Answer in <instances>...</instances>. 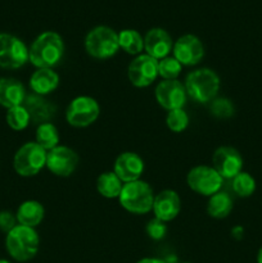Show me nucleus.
<instances>
[{"label":"nucleus","mask_w":262,"mask_h":263,"mask_svg":"<svg viewBox=\"0 0 262 263\" xmlns=\"http://www.w3.org/2000/svg\"><path fill=\"white\" fill-rule=\"evenodd\" d=\"M80 157L72 148L58 145L46 154V168L58 177H68L77 170Z\"/></svg>","instance_id":"obj_11"},{"label":"nucleus","mask_w":262,"mask_h":263,"mask_svg":"<svg viewBox=\"0 0 262 263\" xmlns=\"http://www.w3.org/2000/svg\"><path fill=\"white\" fill-rule=\"evenodd\" d=\"M5 248L14 261L27 262L38 254L40 248V236L35 229L17 225L7 234Z\"/></svg>","instance_id":"obj_3"},{"label":"nucleus","mask_w":262,"mask_h":263,"mask_svg":"<svg viewBox=\"0 0 262 263\" xmlns=\"http://www.w3.org/2000/svg\"><path fill=\"white\" fill-rule=\"evenodd\" d=\"M233 190L240 198L251 197L256 192V180L251 174L241 171L233 179Z\"/></svg>","instance_id":"obj_27"},{"label":"nucleus","mask_w":262,"mask_h":263,"mask_svg":"<svg viewBox=\"0 0 262 263\" xmlns=\"http://www.w3.org/2000/svg\"><path fill=\"white\" fill-rule=\"evenodd\" d=\"M85 50L91 58L105 61L120 50L118 33L108 26H97L85 37Z\"/></svg>","instance_id":"obj_5"},{"label":"nucleus","mask_w":262,"mask_h":263,"mask_svg":"<svg viewBox=\"0 0 262 263\" xmlns=\"http://www.w3.org/2000/svg\"><path fill=\"white\" fill-rule=\"evenodd\" d=\"M154 197L153 187L140 179L123 184L118 202L131 215H146L153 208Z\"/></svg>","instance_id":"obj_4"},{"label":"nucleus","mask_w":262,"mask_h":263,"mask_svg":"<svg viewBox=\"0 0 262 263\" xmlns=\"http://www.w3.org/2000/svg\"><path fill=\"white\" fill-rule=\"evenodd\" d=\"M182 71V66L172 55L158 61V76L163 80H177Z\"/></svg>","instance_id":"obj_29"},{"label":"nucleus","mask_w":262,"mask_h":263,"mask_svg":"<svg viewBox=\"0 0 262 263\" xmlns=\"http://www.w3.org/2000/svg\"><path fill=\"white\" fill-rule=\"evenodd\" d=\"M26 89L22 82L13 77L0 79V105L7 109L22 105L25 102Z\"/></svg>","instance_id":"obj_19"},{"label":"nucleus","mask_w":262,"mask_h":263,"mask_svg":"<svg viewBox=\"0 0 262 263\" xmlns=\"http://www.w3.org/2000/svg\"><path fill=\"white\" fill-rule=\"evenodd\" d=\"M8 126L14 131H22L30 125L31 118L28 115L27 109L23 105L13 107L10 109H7V116H5Z\"/></svg>","instance_id":"obj_26"},{"label":"nucleus","mask_w":262,"mask_h":263,"mask_svg":"<svg viewBox=\"0 0 262 263\" xmlns=\"http://www.w3.org/2000/svg\"><path fill=\"white\" fill-rule=\"evenodd\" d=\"M127 77L139 89L151 86L158 77V61L148 54H139L128 64Z\"/></svg>","instance_id":"obj_10"},{"label":"nucleus","mask_w":262,"mask_h":263,"mask_svg":"<svg viewBox=\"0 0 262 263\" xmlns=\"http://www.w3.org/2000/svg\"><path fill=\"white\" fill-rule=\"evenodd\" d=\"M46 154L48 152L36 141L23 144L13 157V168L15 174L22 177L36 176L46 167Z\"/></svg>","instance_id":"obj_6"},{"label":"nucleus","mask_w":262,"mask_h":263,"mask_svg":"<svg viewBox=\"0 0 262 263\" xmlns=\"http://www.w3.org/2000/svg\"><path fill=\"white\" fill-rule=\"evenodd\" d=\"M154 97L157 103L167 112L182 108L188 99L184 84L179 80H163L159 82L154 90Z\"/></svg>","instance_id":"obj_14"},{"label":"nucleus","mask_w":262,"mask_h":263,"mask_svg":"<svg viewBox=\"0 0 262 263\" xmlns=\"http://www.w3.org/2000/svg\"><path fill=\"white\" fill-rule=\"evenodd\" d=\"M243 157L233 146L223 145L213 152L212 167L223 180H233L243 171Z\"/></svg>","instance_id":"obj_13"},{"label":"nucleus","mask_w":262,"mask_h":263,"mask_svg":"<svg viewBox=\"0 0 262 263\" xmlns=\"http://www.w3.org/2000/svg\"><path fill=\"white\" fill-rule=\"evenodd\" d=\"M0 263H10V262L7 261V259H0Z\"/></svg>","instance_id":"obj_36"},{"label":"nucleus","mask_w":262,"mask_h":263,"mask_svg":"<svg viewBox=\"0 0 262 263\" xmlns=\"http://www.w3.org/2000/svg\"><path fill=\"white\" fill-rule=\"evenodd\" d=\"M152 211L154 217L162 222H170L179 216L181 211V199L175 190H162L154 197Z\"/></svg>","instance_id":"obj_16"},{"label":"nucleus","mask_w":262,"mask_h":263,"mask_svg":"<svg viewBox=\"0 0 262 263\" xmlns=\"http://www.w3.org/2000/svg\"><path fill=\"white\" fill-rule=\"evenodd\" d=\"M59 140H61L59 131L54 123L45 122L38 125L35 134V141L41 148L45 149L46 152L51 151V149L59 145Z\"/></svg>","instance_id":"obj_25"},{"label":"nucleus","mask_w":262,"mask_h":263,"mask_svg":"<svg viewBox=\"0 0 262 263\" xmlns=\"http://www.w3.org/2000/svg\"><path fill=\"white\" fill-rule=\"evenodd\" d=\"M174 41L170 33L163 28H152L144 36V50L145 54L153 57L157 61L166 58L172 53Z\"/></svg>","instance_id":"obj_17"},{"label":"nucleus","mask_w":262,"mask_h":263,"mask_svg":"<svg viewBox=\"0 0 262 263\" xmlns=\"http://www.w3.org/2000/svg\"><path fill=\"white\" fill-rule=\"evenodd\" d=\"M100 116V105L97 99L80 95L72 99L66 109V121L69 126L84 128L92 125Z\"/></svg>","instance_id":"obj_7"},{"label":"nucleus","mask_w":262,"mask_h":263,"mask_svg":"<svg viewBox=\"0 0 262 263\" xmlns=\"http://www.w3.org/2000/svg\"><path fill=\"white\" fill-rule=\"evenodd\" d=\"M231 235H233V238L235 239H241L244 235V229L241 228V226H236V228H234L233 230H231Z\"/></svg>","instance_id":"obj_34"},{"label":"nucleus","mask_w":262,"mask_h":263,"mask_svg":"<svg viewBox=\"0 0 262 263\" xmlns=\"http://www.w3.org/2000/svg\"><path fill=\"white\" fill-rule=\"evenodd\" d=\"M64 55V43L54 31L41 32L28 48V62L38 68H53Z\"/></svg>","instance_id":"obj_1"},{"label":"nucleus","mask_w":262,"mask_h":263,"mask_svg":"<svg viewBox=\"0 0 262 263\" xmlns=\"http://www.w3.org/2000/svg\"><path fill=\"white\" fill-rule=\"evenodd\" d=\"M17 225V218H15V216L12 212H9V211H3V212H0V230L3 233L8 234Z\"/></svg>","instance_id":"obj_32"},{"label":"nucleus","mask_w":262,"mask_h":263,"mask_svg":"<svg viewBox=\"0 0 262 263\" xmlns=\"http://www.w3.org/2000/svg\"><path fill=\"white\" fill-rule=\"evenodd\" d=\"M210 110L211 115L215 116L216 118L226 120V118L233 117L235 113V107L228 98H215L210 103Z\"/></svg>","instance_id":"obj_30"},{"label":"nucleus","mask_w":262,"mask_h":263,"mask_svg":"<svg viewBox=\"0 0 262 263\" xmlns=\"http://www.w3.org/2000/svg\"><path fill=\"white\" fill-rule=\"evenodd\" d=\"M145 233L152 240H162L167 234V226L166 222H162L161 220L154 217L153 220L149 221L145 226Z\"/></svg>","instance_id":"obj_31"},{"label":"nucleus","mask_w":262,"mask_h":263,"mask_svg":"<svg viewBox=\"0 0 262 263\" xmlns=\"http://www.w3.org/2000/svg\"><path fill=\"white\" fill-rule=\"evenodd\" d=\"M166 125L170 131L180 134L186 130L189 126V116L182 108L169 110L166 116Z\"/></svg>","instance_id":"obj_28"},{"label":"nucleus","mask_w":262,"mask_h":263,"mask_svg":"<svg viewBox=\"0 0 262 263\" xmlns=\"http://www.w3.org/2000/svg\"><path fill=\"white\" fill-rule=\"evenodd\" d=\"M136 263H169V262L161 258H154V257H145V258L139 259Z\"/></svg>","instance_id":"obj_33"},{"label":"nucleus","mask_w":262,"mask_h":263,"mask_svg":"<svg viewBox=\"0 0 262 263\" xmlns=\"http://www.w3.org/2000/svg\"><path fill=\"white\" fill-rule=\"evenodd\" d=\"M257 263H262V247L259 248L258 253H257Z\"/></svg>","instance_id":"obj_35"},{"label":"nucleus","mask_w":262,"mask_h":263,"mask_svg":"<svg viewBox=\"0 0 262 263\" xmlns=\"http://www.w3.org/2000/svg\"><path fill=\"white\" fill-rule=\"evenodd\" d=\"M59 74L53 68H38L30 77V89L33 94L46 97L59 86Z\"/></svg>","instance_id":"obj_20"},{"label":"nucleus","mask_w":262,"mask_h":263,"mask_svg":"<svg viewBox=\"0 0 262 263\" xmlns=\"http://www.w3.org/2000/svg\"><path fill=\"white\" fill-rule=\"evenodd\" d=\"M145 164L143 158L134 152H123L116 158L113 164V172L120 177L123 184L140 180Z\"/></svg>","instance_id":"obj_15"},{"label":"nucleus","mask_w":262,"mask_h":263,"mask_svg":"<svg viewBox=\"0 0 262 263\" xmlns=\"http://www.w3.org/2000/svg\"><path fill=\"white\" fill-rule=\"evenodd\" d=\"M233 208V198L230 197V194L222 192V190L211 195L207 203V213L216 220H222V218L228 217Z\"/></svg>","instance_id":"obj_22"},{"label":"nucleus","mask_w":262,"mask_h":263,"mask_svg":"<svg viewBox=\"0 0 262 263\" xmlns=\"http://www.w3.org/2000/svg\"><path fill=\"white\" fill-rule=\"evenodd\" d=\"M22 105L27 109L31 118V122L38 123V125H41V123L45 122H51V120H53L57 112V108L54 105V103L46 99L45 97H41V95L36 94L27 95Z\"/></svg>","instance_id":"obj_18"},{"label":"nucleus","mask_w":262,"mask_h":263,"mask_svg":"<svg viewBox=\"0 0 262 263\" xmlns=\"http://www.w3.org/2000/svg\"><path fill=\"white\" fill-rule=\"evenodd\" d=\"M184 86L190 99L199 104H207L217 97L221 81L213 69L202 67L188 74Z\"/></svg>","instance_id":"obj_2"},{"label":"nucleus","mask_w":262,"mask_h":263,"mask_svg":"<svg viewBox=\"0 0 262 263\" xmlns=\"http://www.w3.org/2000/svg\"><path fill=\"white\" fill-rule=\"evenodd\" d=\"M122 186L123 182L113 171L103 172L97 179L98 193L107 199H116V198L118 199Z\"/></svg>","instance_id":"obj_23"},{"label":"nucleus","mask_w":262,"mask_h":263,"mask_svg":"<svg viewBox=\"0 0 262 263\" xmlns=\"http://www.w3.org/2000/svg\"><path fill=\"white\" fill-rule=\"evenodd\" d=\"M186 184L197 194L208 197L221 192L223 179L212 166H195L188 172Z\"/></svg>","instance_id":"obj_8"},{"label":"nucleus","mask_w":262,"mask_h":263,"mask_svg":"<svg viewBox=\"0 0 262 263\" xmlns=\"http://www.w3.org/2000/svg\"><path fill=\"white\" fill-rule=\"evenodd\" d=\"M45 216V210L43 204L38 200H25L21 203L15 212V218H17L18 225L27 226V228H38L44 220Z\"/></svg>","instance_id":"obj_21"},{"label":"nucleus","mask_w":262,"mask_h":263,"mask_svg":"<svg viewBox=\"0 0 262 263\" xmlns=\"http://www.w3.org/2000/svg\"><path fill=\"white\" fill-rule=\"evenodd\" d=\"M182 263H190V262H182Z\"/></svg>","instance_id":"obj_37"},{"label":"nucleus","mask_w":262,"mask_h":263,"mask_svg":"<svg viewBox=\"0 0 262 263\" xmlns=\"http://www.w3.org/2000/svg\"><path fill=\"white\" fill-rule=\"evenodd\" d=\"M120 49L130 55H139L144 50V37L136 30L126 28L118 32Z\"/></svg>","instance_id":"obj_24"},{"label":"nucleus","mask_w":262,"mask_h":263,"mask_svg":"<svg viewBox=\"0 0 262 263\" xmlns=\"http://www.w3.org/2000/svg\"><path fill=\"white\" fill-rule=\"evenodd\" d=\"M172 57L179 61L181 66H197L204 57V46L202 40L192 33L180 36L174 43Z\"/></svg>","instance_id":"obj_12"},{"label":"nucleus","mask_w":262,"mask_h":263,"mask_svg":"<svg viewBox=\"0 0 262 263\" xmlns=\"http://www.w3.org/2000/svg\"><path fill=\"white\" fill-rule=\"evenodd\" d=\"M28 62V48L20 37L0 33V68L18 69Z\"/></svg>","instance_id":"obj_9"}]
</instances>
